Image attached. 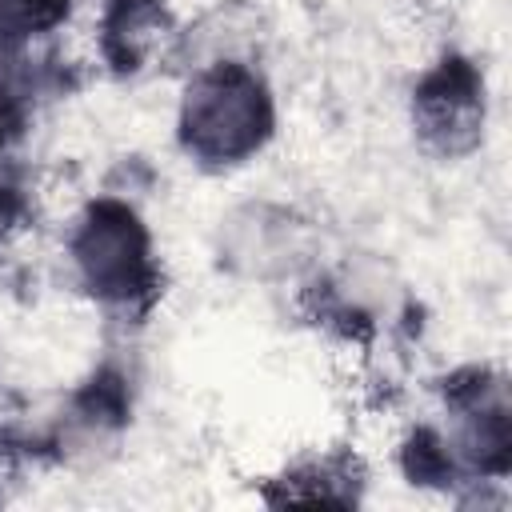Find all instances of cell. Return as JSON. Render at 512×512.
<instances>
[{"label":"cell","mask_w":512,"mask_h":512,"mask_svg":"<svg viewBox=\"0 0 512 512\" xmlns=\"http://www.w3.org/2000/svg\"><path fill=\"white\" fill-rule=\"evenodd\" d=\"M68 12L72 0H0V36L20 44L36 32H52Z\"/></svg>","instance_id":"5b68a950"},{"label":"cell","mask_w":512,"mask_h":512,"mask_svg":"<svg viewBox=\"0 0 512 512\" xmlns=\"http://www.w3.org/2000/svg\"><path fill=\"white\" fill-rule=\"evenodd\" d=\"M16 40L0 36V148L20 136L24 124V88H20V68H16Z\"/></svg>","instance_id":"52a82bcc"},{"label":"cell","mask_w":512,"mask_h":512,"mask_svg":"<svg viewBox=\"0 0 512 512\" xmlns=\"http://www.w3.org/2000/svg\"><path fill=\"white\" fill-rule=\"evenodd\" d=\"M412 120L428 148L464 156L484 136V76L464 56H444L412 92Z\"/></svg>","instance_id":"3957f363"},{"label":"cell","mask_w":512,"mask_h":512,"mask_svg":"<svg viewBox=\"0 0 512 512\" xmlns=\"http://www.w3.org/2000/svg\"><path fill=\"white\" fill-rule=\"evenodd\" d=\"M276 112L264 80L240 60H216L200 68L180 100V144L188 156L212 168L244 164L272 136Z\"/></svg>","instance_id":"6da1fadb"},{"label":"cell","mask_w":512,"mask_h":512,"mask_svg":"<svg viewBox=\"0 0 512 512\" xmlns=\"http://www.w3.org/2000/svg\"><path fill=\"white\" fill-rule=\"evenodd\" d=\"M404 472L412 484H440V480H452L456 464L448 456V444L432 432V428H416L408 440H404Z\"/></svg>","instance_id":"8992f818"},{"label":"cell","mask_w":512,"mask_h":512,"mask_svg":"<svg viewBox=\"0 0 512 512\" xmlns=\"http://www.w3.org/2000/svg\"><path fill=\"white\" fill-rule=\"evenodd\" d=\"M68 252L84 292L104 308L144 312L160 292L152 236L136 208L124 200H92L72 228Z\"/></svg>","instance_id":"7a4b0ae2"},{"label":"cell","mask_w":512,"mask_h":512,"mask_svg":"<svg viewBox=\"0 0 512 512\" xmlns=\"http://www.w3.org/2000/svg\"><path fill=\"white\" fill-rule=\"evenodd\" d=\"M168 28L160 0H108L100 16V52L116 72L144 68L148 52Z\"/></svg>","instance_id":"277c9868"}]
</instances>
